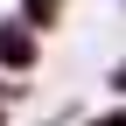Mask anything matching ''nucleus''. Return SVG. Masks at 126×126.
<instances>
[{
  "instance_id": "nucleus-1",
  "label": "nucleus",
  "mask_w": 126,
  "mask_h": 126,
  "mask_svg": "<svg viewBox=\"0 0 126 126\" xmlns=\"http://www.w3.org/2000/svg\"><path fill=\"white\" fill-rule=\"evenodd\" d=\"M0 56H7V63H14V70H21V63H28V56H35V49H28V35H21V28H7V35H0Z\"/></svg>"
},
{
  "instance_id": "nucleus-2",
  "label": "nucleus",
  "mask_w": 126,
  "mask_h": 126,
  "mask_svg": "<svg viewBox=\"0 0 126 126\" xmlns=\"http://www.w3.org/2000/svg\"><path fill=\"white\" fill-rule=\"evenodd\" d=\"M28 14H35V21H42V14H56V0H28Z\"/></svg>"
}]
</instances>
